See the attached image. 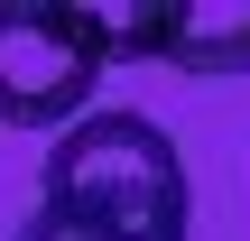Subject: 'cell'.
<instances>
[{
    "label": "cell",
    "mask_w": 250,
    "mask_h": 241,
    "mask_svg": "<svg viewBox=\"0 0 250 241\" xmlns=\"http://www.w3.org/2000/svg\"><path fill=\"white\" fill-rule=\"evenodd\" d=\"M111 37L93 0H0V130H65L93 111L111 74Z\"/></svg>",
    "instance_id": "7a4b0ae2"
},
{
    "label": "cell",
    "mask_w": 250,
    "mask_h": 241,
    "mask_svg": "<svg viewBox=\"0 0 250 241\" xmlns=\"http://www.w3.org/2000/svg\"><path fill=\"white\" fill-rule=\"evenodd\" d=\"M111 56H148L176 74H250V0H93Z\"/></svg>",
    "instance_id": "3957f363"
},
{
    "label": "cell",
    "mask_w": 250,
    "mask_h": 241,
    "mask_svg": "<svg viewBox=\"0 0 250 241\" xmlns=\"http://www.w3.org/2000/svg\"><path fill=\"white\" fill-rule=\"evenodd\" d=\"M9 241H102V232H83V223H65V214H46V204H37V214H28Z\"/></svg>",
    "instance_id": "277c9868"
},
{
    "label": "cell",
    "mask_w": 250,
    "mask_h": 241,
    "mask_svg": "<svg viewBox=\"0 0 250 241\" xmlns=\"http://www.w3.org/2000/svg\"><path fill=\"white\" fill-rule=\"evenodd\" d=\"M37 204L83 223L102 241H186L195 214V186H186V158L176 139L148 121V111H83L46 139V167H37Z\"/></svg>",
    "instance_id": "6da1fadb"
}]
</instances>
